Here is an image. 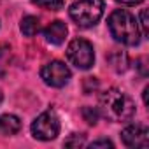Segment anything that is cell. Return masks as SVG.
<instances>
[{"label": "cell", "mask_w": 149, "mask_h": 149, "mask_svg": "<svg viewBox=\"0 0 149 149\" xmlns=\"http://www.w3.org/2000/svg\"><path fill=\"white\" fill-rule=\"evenodd\" d=\"M98 111L104 118L114 123H126L135 114L133 100L118 88H109L100 95Z\"/></svg>", "instance_id": "1"}, {"label": "cell", "mask_w": 149, "mask_h": 149, "mask_svg": "<svg viewBox=\"0 0 149 149\" xmlns=\"http://www.w3.org/2000/svg\"><path fill=\"white\" fill-rule=\"evenodd\" d=\"M107 26L114 40L125 46H137L140 42V26L132 13L126 9H116L107 19Z\"/></svg>", "instance_id": "2"}, {"label": "cell", "mask_w": 149, "mask_h": 149, "mask_svg": "<svg viewBox=\"0 0 149 149\" xmlns=\"http://www.w3.org/2000/svg\"><path fill=\"white\" fill-rule=\"evenodd\" d=\"M104 9H105L104 0H77L70 6L68 16L77 26L91 28L104 16Z\"/></svg>", "instance_id": "3"}, {"label": "cell", "mask_w": 149, "mask_h": 149, "mask_svg": "<svg viewBox=\"0 0 149 149\" xmlns=\"http://www.w3.org/2000/svg\"><path fill=\"white\" fill-rule=\"evenodd\" d=\"M67 58L74 67H77L81 70L91 68L95 63V51H93L91 42L86 39H81V37L70 40V44L67 47Z\"/></svg>", "instance_id": "4"}, {"label": "cell", "mask_w": 149, "mask_h": 149, "mask_svg": "<svg viewBox=\"0 0 149 149\" xmlns=\"http://www.w3.org/2000/svg\"><path fill=\"white\" fill-rule=\"evenodd\" d=\"M58 133H60V119L53 109L40 112L32 123V135L37 140L47 142V140L56 139Z\"/></svg>", "instance_id": "5"}, {"label": "cell", "mask_w": 149, "mask_h": 149, "mask_svg": "<svg viewBox=\"0 0 149 149\" xmlns=\"http://www.w3.org/2000/svg\"><path fill=\"white\" fill-rule=\"evenodd\" d=\"M70 68L60 60H51L40 68L42 81L51 88H63L70 81Z\"/></svg>", "instance_id": "6"}, {"label": "cell", "mask_w": 149, "mask_h": 149, "mask_svg": "<svg viewBox=\"0 0 149 149\" xmlns=\"http://www.w3.org/2000/svg\"><path fill=\"white\" fill-rule=\"evenodd\" d=\"M121 140L126 147H147L149 130L144 125H130L121 132Z\"/></svg>", "instance_id": "7"}, {"label": "cell", "mask_w": 149, "mask_h": 149, "mask_svg": "<svg viewBox=\"0 0 149 149\" xmlns=\"http://www.w3.org/2000/svg\"><path fill=\"white\" fill-rule=\"evenodd\" d=\"M67 33H68V28H67V25H65L63 21H60V19L49 23V25L44 28V37H46V40H47L49 44H53V46L63 44Z\"/></svg>", "instance_id": "8"}, {"label": "cell", "mask_w": 149, "mask_h": 149, "mask_svg": "<svg viewBox=\"0 0 149 149\" xmlns=\"http://www.w3.org/2000/svg\"><path fill=\"white\" fill-rule=\"evenodd\" d=\"M21 130V121L14 114H4L0 116V135H14Z\"/></svg>", "instance_id": "9"}, {"label": "cell", "mask_w": 149, "mask_h": 149, "mask_svg": "<svg viewBox=\"0 0 149 149\" xmlns=\"http://www.w3.org/2000/svg\"><path fill=\"white\" fill-rule=\"evenodd\" d=\"M107 61L111 63V67L116 72H125L126 67H128V56H126V53L118 51V49H112L111 51V54L107 56Z\"/></svg>", "instance_id": "10"}, {"label": "cell", "mask_w": 149, "mask_h": 149, "mask_svg": "<svg viewBox=\"0 0 149 149\" xmlns=\"http://www.w3.org/2000/svg\"><path fill=\"white\" fill-rule=\"evenodd\" d=\"M19 28H21L23 35L33 37V35H37V33L40 32V19L35 18V16H25V18L21 19Z\"/></svg>", "instance_id": "11"}, {"label": "cell", "mask_w": 149, "mask_h": 149, "mask_svg": "<svg viewBox=\"0 0 149 149\" xmlns=\"http://www.w3.org/2000/svg\"><path fill=\"white\" fill-rule=\"evenodd\" d=\"M33 4H37L39 7L49 9V11H58L63 7V0H32Z\"/></svg>", "instance_id": "12"}, {"label": "cell", "mask_w": 149, "mask_h": 149, "mask_svg": "<svg viewBox=\"0 0 149 149\" xmlns=\"http://www.w3.org/2000/svg\"><path fill=\"white\" fill-rule=\"evenodd\" d=\"M83 118L88 125H97L98 121V111H95L93 107H83Z\"/></svg>", "instance_id": "13"}, {"label": "cell", "mask_w": 149, "mask_h": 149, "mask_svg": "<svg viewBox=\"0 0 149 149\" xmlns=\"http://www.w3.org/2000/svg\"><path fill=\"white\" fill-rule=\"evenodd\" d=\"M65 146H67V147H79V146H84V135L74 133L70 139L65 140Z\"/></svg>", "instance_id": "14"}, {"label": "cell", "mask_w": 149, "mask_h": 149, "mask_svg": "<svg viewBox=\"0 0 149 149\" xmlns=\"http://www.w3.org/2000/svg\"><path fill=\"white\" fill-rule=\"evenodd\" d=\"M90 147H114V144L107 139H100V140H95L90 144Z\"/></svg>", "instance_id": "15"}, {"label": "cell", "mask_w": 149, "mask_h": 149, "mask_svg": "<svg viewBox=\"0 0 149 149\" xmlns=\"http://www.w3.org/2000/svg\"><path fill=\"white\" fill-rule=\"evenodd\" d=\"M146 16H147V13L142 11L140 13V25H142V33L144 35H147V19H146Z\"/></svg>", "instance_id": "16"}, {"label": "cell", "mask_w": 149, "mask_h": 149, "mask_svg": "<svg viewBox=\"0 0 149 149\" xmlns=\"http://www.w3.org/2000/svg\"><path fill=\"white\" fill-rule=\"evenodd\" d=\"M119 4H123V6H139V4H142L144 0H118Z\"/></svg>", "instance_id": "17"}, {"label": "cell", "mask_w": 149, "mask_h": 149, "mask_svg": "<svg viewBox=\"0 0 149 149\" xmlns=\"http://www.w3.org/2000/svg\"><path fill=\"white\" fill-rule=\"evenodd\" d=\"M2 100H4V95H2V91H0V104H2Z\"/></svg>", "instance_id": "18"}]
</instances>
